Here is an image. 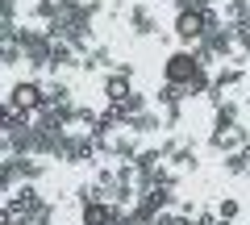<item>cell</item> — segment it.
<instances>
[{
    "instance_id": "1",
    "label": "cell",
    "mask_w": 250,
    "mask_h": 225,
    "mask_svg": "<svg viewBox=\"0 0 250 225\" xmlns=\"http://www.w3.org/2000/svg\"><path fill=\"white\" fill-rule=\"evenodd\" d=\"M21 50H25V67H29V75H50L54 38L46 34V25H21Z\"/></svg>"
},
{
    "instance_id": "2",
    "label": "cell",
    "mask_w": 250,
    "mask_h": 225,
    "mask_svg": "<svg viewBox=\"0 0 250 225\" xmlns=\"http://www.w3.org/2000/svg\"><path fill=\"white\" fill-rule=\"evenodd\" d=\"M159 71H163V83H179V88H192V83H196L200 75L208 71V67L200 63V59L188 50V46H179V50H171L167 59H163ZM188 100H192V96H188Z\"/></svg>"
},
{
    "instance_id": "3",
    "label": "cell",
    "mask_w": 250,
    "mask_h": 225,
    "mask_svg": "<svg viewBox=\"0 0 250 225\" xmlns=\"http://www.w3.org/2000/svg\"><path fill=\"white\" fill-rule=\"evenodd\" d=\"M134 75H138V63H117L113 71L100 75V96H104V104H125V100L134 96L138 92Z\"/></svg>"
},
{
    "instance_id": "4",
    "label": "cell",
    "mask_w": 250,
    "mask_h": 225,
    "mask_svg": "<svg viewBox=\"0 0 250 225\" xmlns=\"http://www.w3.org/2000/svg\"><path fill=\"white\" fill-rule=\"evenodd\" d=\"M9 100L13 108H21V113H25V117H34L38 108L46 104V83L42 80H34V75H29V80H13V88H9Z\"/></svg>"
},
{
    "instance_id": "5",
    "label": "cell",
    "mask_w": 250,
    "mask_h": 225,
    "mask_svg": "<svg viewBox=\"0 0 250 225\" xmlns=\"http://www.w3.org/2000/svg\"><path fill=\"white\" fill-rule=\"evenodd\" d=\"M171 34H175L184 46H196L200 38H205V9H196V4L175 9V17H171Z\"/></svg>"
},
{
    "instance_id": "6",
    "label": "cell",
    "mask_w": 250,
    "mask_h": 225,
    "mask_svg": "<svg viewBox=\"0 0 250 225\" xmlns=\"http://www.w3.org/2000/svg\"><path fill=\"white\" fill-rule=\"evenodd\" d=\"M125 25H129V34H134V38H159V34H163L159 17H154V9L146 4V0H134V4H129Z\"/></svg>"
},
{
    "instance_id": "7",
    "label": "cell",
    "mask_w": 250,
    "mask_h": 225,
    "mask_svg": "<svg viewBox=\"0 0 250 225\" xmlns=\"http://www.w3.org/2000/svg\"><path fill=\"white\" fill-rule=\"evenodd\" d=\"M125 208L113 205V200H92V205H80V225H117Z\"/></svg>"
},
{
    "instance_id": "8",
    "label": "cell",
    "mask_w": 250,
    "mask_h": 225,
    "mask_svg": "<svg viewBox=\"0 0 250 225\" xmlns=\"http://www.w3.org/2000/svg\"><path fill=\"white\" fill-rule=\"evenodd\" d=\"M208 146H213L217 154L242 150V146H250V129H246V125H229V129H208Z\"/></svg>"
},
{
    "instance_id": "9",
    "label": "cell",
    "mask_w": 250,
    "mask_h": 225,
    "mask_svg": "<svg viewBox=\"0 0 250 225\" xmlns=\"http://www.w3.org/2000/svg\"><path fill=\"white\" fill-rule=\"evenodd\" d=\"M167 163L175 167L179 175H192V171H200V154H196V142H192V138H179V146L167 154Z\"/></svg>"
},
{
    "instance_id": "10",
    "label": "cell",
    "mask_w": 250,
    "mask_h": 225,
    "mask_svg": "<svg viewBox=\"0 0 250 225\" xmlns=\"http://www.w3.org/2000/svg\"><path fill=\"white\" fill-rule=\"evenodd\" d=\"M9 196H13V200H17V205H21V208H25V213H29V217H34V213H42V208H46V205H50V200H46V196H42V192H38V184H17V188H13V192H9Z\"/></svg>"
},
{
    "instance_id": "11",
    "label": "cell",
    "mask_w": 250,
    "mask_h": 225,
    "mask_svg": "<svg viewBox=\"0 0 250 225\" xmlns=\"http://www.w3.org/2000/svg\"><path fill=\"white\" fill-rule=\"evenodd\" d=\"M113 67H117L113 46H108V42H96L88 54H83V67H80V71H113Z\"/></svg>"
},
{
    "instance_id": "12",
    "label": "cell",
    "mask_w": 250,
    "mask_h": 225,
    "mask_svg": "<svg viewBox=\"0 0 250 225\" xmlns=\"http://www.w3.org/2000/svg\"><path fill=\"white\" fill-rule=\"evenodd\" d=\"M163 125H167V121H163V113H150V108H146V113H138V117L129 121L125 129H134L138 138H159Z\"/></svg>"
},
{
    "instance_id": "13",
    "label": "cell",
    "mask_w": 250,
    "mask_h": 225,
    "mask_svg": "<svg viewBox=\"0 0 250 225\" xmlns=\"http://www.w3.org/2000/svg\"><path fill=\"white\" fill-rule=\"evenodd\" d=\"M108 108L117 113V121H121V125H129L138 113H146V108H150V96H146V92H134V96L125 100V104H108Z\"/></svg>"
},
{
    "instance_id": "14",
    "label": "cell",
    "mask_w": 250,
    "mask_h": 225,
    "mask_svg": "<svg viewBox=\"0 0 250 225\" xmlns=\"http://www.w3.org/2000/svg\"><path fill=\"white\" fill-rule=\"evenodd\" d=\"M238 113H242L238 96H229V100H221V104H213V129H229V125H242V121H238Z\"/></svg>"
},
{
    "instance_id": "15",
    "label": "cell",
    "mask_w": 250,
    "mask_h": 225,
    "mask_svg": "<svg viewBox=\"0 0 250 225\" xmlns=\"http://www.w3.org/2000/svg\"><path fill=\"white\" fill-rule=\"evenodd\" d=\"M221 171L229 175V180L250 175V154H246V150H229V154H221Z\"/></svg>"
},
{
    "instance_id": "16",
    "label": "cell",
    "mask_w": 250,
    "mask_h": 225,
    "mask_svg": "<svg viewBox=\"0 0 250 225\" xmlns=\"http://www.w3.org/2000/svg\"><path fill=\"white\" fill-rule=\"evenodd\" d=\"M184 100H188V88H179V83H159V92H154V104H159V113H163V108L184 104Z\"/></svg>"
},
{
    "instance_id": "17",
    "label": "cell",
    "mask_w": 250,
    "mask_h": 225,
    "mask_svg": "<svg viewBox=\"0 0 250 225\" xmlns=\"http://www.w3.org/2000/svg\"><path fill=\"white\" fill-rule=\"evenodd\" d=\"M217 213H221L229 225H233V221H242V200H238V196H225V200H217Z\"/></svg>"
},
{
    "instance_id": "18",
    "label": "cell",
    "mask_w": 250,
    "mask_h": 225,
    "mask_svg": "<svg viewBox=\"0 0 250 225\" xmlns=\"http://www.w3.org/2000/svg\"><path fill=\"white\" fill-rule=\"evenodd\" d=\"M196 221H200V225H229L217 208H208V205H200V217H196Z\"/></svg>"
},
{
    "instance_id": "19",
    "label": "cell",
    "mask_w": 250,
    "mask_h": 225,
    "mask_svg": "<svg viewBox=\"0 0 250 225\" xmlns=\"http://www.w3.org/2000/svg\"><path fill=\"white\" fill-rule=\"evenodd\" d=\"M17 9H21V0H0V17L4 21H17Z\"/></svg>"
},
{
    "instance_id": "20",
    "label": "cell",
    "mask_w": 250,
    "mask_h": 225,
    "mask_svg": "<svg viewBox=\"0 0 250 225\" xmlns=\"http://www.w3.org/2000/svg\"><path fill=\"white\" fill-rule=\"evenodd\" d=\"M179 117H184V104H175V108H163V121H167V129H175V125H179Z\"/></svg>"
},
{
    "instance_id": "21",
    "label": "cell",
    "mask_w": 250,
    "mask_h": 225,
    "mask_svg": "<svg viewBox=\"0 0 250 225\" xmlns=\"http://www.w3.org/2000/svg\"><path fill=\"white\" fill-rule=\"evenodd\" d=\"M179 217H200V205L196 200H179Z\"/></svg>"
},
{
    "instance_id": "22",
    "label": "cell",
    "mask_w": 250,
    "mask_h": 225,
    "mask_svg": "<svg viewBox=\"0 0 250 225\" xmlns=\"http://www.w3.org/2000/svg\"><path fill=\"white\" fill-rule=\"evenodd\" d=\"M188 4H196V9H205V4H221V0H188Z\"/></svg>"
},
{
    "instance_id": "23",
    "label": "cell",
    "mask_w": 250,
    "mask_h": 225,
    "mask_svg": "<svg viewBox=\"0 0 250 225\" xmlns=\"http://www.w3.org/2000/svg\"><path fill=\"white\" fill-rule=\"evenodd\" d=\"M184 225H200V221H196V217H184Z\"/></svg>"
},
{
    "instance_id": "24",
    "label": "cell",
    "mask_w": 250,
    "mask_h": 225,
    "mask_svg": "<svg viewBox=\"0 0 250 225\" xmlns=\"http://www.w3.org/2000/svg\"><path fill=\"white\" fill-rule=\"evenodd\" d=\"M233 225H250V221H233Z\"/></svg>"
},
{
    "instance_id": "25",
    "label": "cell",
    "mask_w": 250,
    "mask_h": 225,
    "mask_svg": "<svg viewBox=\"0 0 250 225\" xmlns=\"http://www.w3.org/2000/svg\"><path fill=\"white\" fill-rule=\"evenodd\" d=\"M246 108H250V96H246Z\"/></svg>"
}]
</instances>
